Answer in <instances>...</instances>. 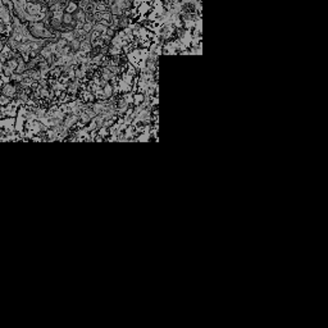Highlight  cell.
Instances as JSON below:
<instances>
[{
	"mask_svg": "<svg viewBox=\"0 0 328 328\" xmlns=\"http://www.w3.org/2000/svg\"><path fill=\"white\" fill-rule=\"evenodd\" d=\"M2 92H3L2 95H5V96H8V98H13L17 94V89H16V86H14L13 83H8V85H4L3 86Z\"/></svg>",
	"mask_w": 328,
	"mask_h": 328,
	"instance_id": "cell-1",
	"label": "cell"
},
{
	"mask_svg": "<svg viewBox=\"0 0 328 328\" xmlns=\"http://www.w3.org/2000/svg\"><path fill=\"white\" fill-rule=\"evenodd\" d=\"M63 25L65 26H76L77 22L73 17V14H68V13H64V17H63Z\"/></svg>",
	"mask_w": 328,
	"mask_h": 328,
	"instance_id": "cell-2",
	"label": "cell"
},
{
	"mask_svg": "<svg viewBox=\"0 0 328 328\" xmlns=\"http://www.w3.org/2000/svg\"><path fill=\"white\" fill-rule=\"evenodd\" d=\"M78 9H79L78 3H68L67 8H65V13H68V14H75Z\"/></svg>",
	"mask_w": 328,
	"mask_h": 328,
	"instance_id": "cell-3",
	"label": "cell"
},
{
	"mask_svg": "<svg viewBox=\"0 0 328 328\" xmlns=\"http://www.w3.org/2000/svg\"><path fill=\"white\" fill-rule=\"evenodd\" d=\"M144 100H145V96H144V94L141 92H137L133 95V103L135 105H141L144 103Z\"/></svg>",
	"mask_w": 328,
	"mask_h": 328,
	"instance_id": "cell-4",
	"label": "cell"
},
{
	"mask_svg": "<svg viewBox=\"0 0 328 328\" xmlns=\"http://www.w3.org/2000/svg\"><path fill=\"white\" fill-rule=\"evenodd\" d=\"M91 30H94V22H86V23L83 25L82 31H83L85 33H89Z\"/></svg>",
	"mask_w": 328,
	"mask_h": 328,
	"instance_id": "cell-5",
	"label": "cell"
},
{
	"mask_svg": "<svg viewBox=\"0 0 328 328\" xmlns=\"http://www.w3.org/2000/svg\"><path fill=\"white\" fill-rule=\"evenodd\" d=\"M0 101H2V105L3 106H8L10 104V98L5 96V95H2V99H0Z\"/></svg>",
	"mask_w": 328,
	"mask_h": 328,
	"instance_id": "cell-6",
	"label": "cell"
},
{
	"mask_svg": "<svg viewBox=\"0 0 328 328\" xmlns=\"http://www.w3.org/2000/svg\"><path fill=\"white\" fill-rule=\"evenodd\" d=\"M71 45L75 50H78V49H81V41H79L78 39H75L73 41L71 42Z\"/></svg>",
	"mask_w": 328,
	"mask_h": 328,
	"instance_id": "cell-7",
	"label": "cell"
}]
</instances>
